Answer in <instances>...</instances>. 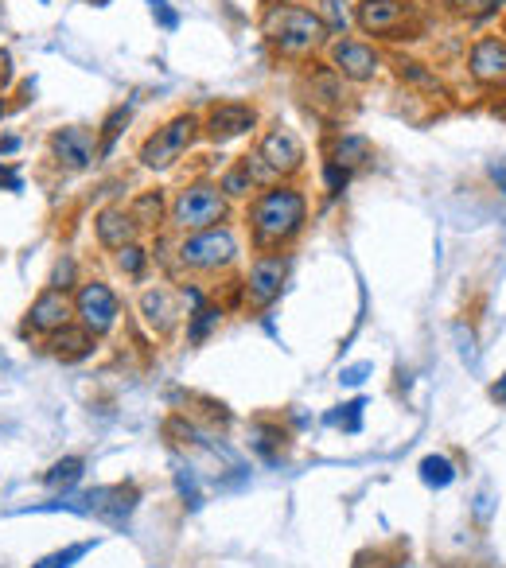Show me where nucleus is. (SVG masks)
<instances>
[{"label": "nucleus", "mask_w": 506, "mask_h": 568, "mask_svg": "<svg viewBox=\"0 0 506 568\" xmlns=\"http://www.w3.org/2000/svg\"><path fill=\"white\" fill-rule=\"evenodd\" d=\"M4 113H8V106H4V98H0V117H4Z\"/></svg>", "instance_id": "obj_42"}, {"label": "nucleus", "mask_w": 506, "mask_h": 568, "mask_svg": "<svg viewBox=\"0 0 506 568\" xmlns=\"http://www.w3.org/2000/svg\"><path fill=\"white\" fill-rule=\"evenodd\" d=\"M246 226L257 253H285L308 226V195L296 183H269L250 199Z\"/></svg>", "instance_id": "obj_1"}, {"label": "nucleus", "mask_w": 506, "mask_h": 568, "mask_svg": "<svg viewBox=\"0 0 506 568\" xmlns=\"http://www.w3.org/2000/svg\"><path fill=\"white\" fill-rule=\"evenodd\" d=\"M94 238H98V246L113 249V253L137 242V222H133L129 207H102L94 214Z\"/></svg>", "instance_id": "obj_16"}, {"label": "nucleus", "mask_w": 506, "mask_h": 568, "mask_svg": "<svg viewBox=\"0 0 506 568\" xmlns=\"http://www.w3.org/2000/svg\"><path fill=\"white\" fill-rule=\"evenodd\" d=\"M316 16L324 20V28L331 32V36H347V28H351V16H347L343 0H320Z\"/></svg>", "instance_id": "obj_29"}, {"label": "nucleus", "mask_w": 506, "mask_h": 568, "mask_svg": "<svg viewBox=\"0 0 506 568\" xmlns=\"http://www.w3.org/2000/svg\"><path fill=\"white\" fill-rule=\"evenodd\" d=\"M421 479H425V487L444 491V487L456 479V463L448 460V456H425V460H421Z\"/></svg>", "instance_id": "obj_26"}, {"label": "nucleus", "mask_w": 506, "mask_h": 568, "mask_svg": "<svg viewBox=\"0 0 506 568\" xmlns=\"http://www.w3.org/2000/svg\"><path fill=\"white\" fill-rule=\"evenodd\" d=\"M113 261H117V269H121L125 277H133V281H137V277L145 273L148 253H145L141 246H137V242H129L125 249H117V257H113Z\"/></svg>", "instance_id": "obj_30"}, {"label": "nucleus", "mask_w": 506, "mask_h": 568, "mask_svg": "<svg viewBox=\"0 0 506 568\" xmlns=\"http://www.w3.org/2000/svg\"><path fill=\"white\" fill-rule=\"evenodd\" d=\"M218 191H222L226 199H250L253 191H257V179H253L246 156H242V160H238L230 172H222V179H218Z\"/></svg>", "instance_id": "obj_23"}, {"label": "nucleus", "mask_w": 506, "mask_h": 568, "mask_svg": "<svg viewBox=\"0 0 506 568\" xmlns=\"http://www.w3.org/2000/svg\"><path fill=\"white\" fill-rule=\"evenodd\" d=\"M503 36H506V20H503Z\"/></svg>", "instance_id": "obj_44"}, {"label": "nucleus", "mask_w": 506, "mask_h": 568, "mask_svg": "<svg viewBox=\"0 0 506 568\" xmlns=\"http://www.w3.org/2000/svg\"><path fill=\"white\" fill-rule=\"evenodd\" d=\"M491 179H495V187L506 195V164H495V168H491Z\"/></svg>", "instance_id": "obj_39"}, {"label": "nucleus", "mask_w": 506, "mask_h": 568, "mask_svg": "<svg viewBox=\"0 0 506 568\" xmlns=\"http://www.w3.org/2000/svg\"><path fill=\"white\" fill-rule=\"evenodd\" d=\"M444 4L464 20H487L499 12V0H444Z\"/></svg>", "instance_id": "obj_31"}, {"label": "nucleus", "mask_w": 506, "mask_h": 568, "mask_svg": "<svg viewBox=\"0 0 506 568\" xmlns=\"http://www.w3.org/2000/svg\"><path fill=\"white\" fill-rule=\"evenodd\" d=\"M355 24L374 39H413V8L405 0H359Z\"/></svg>", "instance_id": "obj_6"}, {"label": "nucleus", "mask_w": 506, "mask_h": 568, "mask_svg": "<svg viewBox=\"0 0 506 568\" xmlns=\"http://www.w3.org/2000/svg\"><path fill=\"white\" fill-rule=\"evenodd\" d=\"M129 117H133V109H129V106L109 109L106 121H102V133H98V156H106V152H113V144H117V137L125 133Z\"/></svg>", "instance_id": "obj_25"}, {"label": "nucleus", "mask_w": 506, "mask_h": 568, "mask_svg": "<svg viewBox=\"0 0 506 568\" xmlns=\"http://www.w3.org/2000/svg\"><path fill=\"white\" fill-rule=\"evenodd\" d=\"M82 467L86 463L78 460V456H67V460H59L47 475H43V483L51 487V491H59V487H74L78 479H82Z\"/></svg>", "instance_id": "obj_28"}, {"label": "nucleus", "mask_w": 506, "mask_h": 568, "mask_svg": "<svg viewBox=\"0 0 506 568\" xmlns=\"http://www.w3.org/2000/svg\"><path fill=\"white\" fill-rule=\"evenodd\" d=\"M370 370H374L370 362H362V366H351V370H343V382H347V386H359V382L366 378V374H370Z\"/></svg>", "instance_id": "obj_37"}, {"label": "nucleus", "mask_w": 506, "mask_h": 568, "mask_svg": "<svg viewBox=\"0 0 506 568\" xmlns=\"http://www.w3.org/2000/svg\"><path fill=\"white\" fill-rule=\"evenodd\" d=\"M253 129H257V109L250 102H218L203 117V137L215 144L238 141Z\"/></svg>", "instance_id": "obj_12"}, {"label": "nucleus", "mask_w": 506, "mask_h": 568, "mask_svg": "<svg viewBox=\"0 0 506 568\" xmlns=\"http://www.w3.org/2000/svg\"><path fill=\"white\" fill-rule=\"evenodd\" d=\"M180 292L176 288H168V284H156V288H145L141 292V316L145 323L156 331V335H172L176 331V323H180Z\"/></svg>", "instance_id": "obj_15"}, {"label": "nucleus", "mask_w": 506, "mask_h": 568, "mask_svg": "<svg viewBox=\"0 0 506 568\" xmlns=\"http://www.w3.org/2000/svg\"><path fill=\"white\" fill-rule=\"evenodd\" d=\"M94 343H98V335L86 331L78 320H71L67 327L47 335V355L59 358V362H82V358L94 355Z\"/></svg>", "instance_id": "obj_17"}, {"label": "nucleus", "mask_w": 506, "mask_h": 568, "mask_svg": "<svg viewBox=\"0 0 506 568\" xmlns=\"http://www.w3.org/2000/svg\"><path fill=\"white\" fill-rule=\"evenodd\" d=\"M351 183V172H343L339 164H331V160H324V187L331 191V195H339L343 187Z\"/></svg>", "instance_id": "obj_35"}, {"label": "nucleus", "mask_w": 506, "mask_h": 568, "mask_svg": "<svg viewBox=\"0 0 506 568\" xmlns=\"http://www.w3.org/2000/svg\"><path fill=\"white\" fill-rule=\"evenodd\" d=\"M491 397H495L499 405H506V374H503V382H495V386H491Z\"/></svg>", "instance_id": "obj_40"}, {"label": "nucleus", "mask_w": 506, "mask_h": 568, "mask_svg": "<svg viewBox=\"0 0 506 568\" xmlns=\"http://www.w3.org/2000/svg\"><path fill=\"white\" fill-rule=\"evenodd\" d=\"M51 148V160L67 172H86L94 160H98V133L82 129V125H67V129H55L47 137Z\"/></svg>", "instance_id": "obj_11"}, {"label": "nucleus", "mask_w": 506, "mask_h": 568, "mask_svg": "<svg viewBox=\"0 0 506 568\" xmlns=\"http://www.w3.org/2000/svg\"><path fill=\"white\" fill-rule=\"evenodd\" d=\"M265 43L281 55V59H312L320 47H324L331 32L324 28V20L316 16V8H300V4H273L265 12Z\"/></svg>", "instance_id": "obj_2"}, {"label": "nucleus", "mask_w": 506, "mask_h": 568, "mask_svg": "<svg viewBox=\"0 0 506 568\" xmlns=\"http://www.w3.org/2000/svg\"><path fill=\"white\" fill-rule=\"evenodd\" d=\"M285 277H289V253H257L246 273V304L253 312L269 308L273 300H281V288H285Z\"/></svg>", "instance_id": "obj_9"}, {"label": "nucleus", "mask_w": 506, "mask_h": 568, "mask_svg": "<svg viewBox=\"0 0 506 568\" xmlns=\"http://www.w3.org/2000/svg\"><path fill=\"white\" fill-rule=\"evenodd\" d=\"M71 304H74V320L82 323L86 331H94V335L113 331V323L121 316V300H117V292L106 281H82L74 288Z\"/></svg>", "instance_id": "obj_7"}, {"label": "nucleus", "mask_w": 506, "mask_h": 568, "mask_svg": "<svg viewBox=\"0 0 506 568\" xmlns=\"http://www.w3.org/2000/svg\"><path fill=\"white\" fill-rule=\"evenodd\" d=\"M343 413H335V417H327L331 425H343L347 432H359L362 425V401H351V405H339Z\"/></svg>", "instance_id": "obj_34"}, {"label": "nucleus", "mask_w": 506, "mask_h": 568, "mask_svg": "<svg viewBox=\"0 0 506 568\" xmlns=\"http://www.w3.org/2000/svg\"><path fill=\"white\" fill-rule=\"evenodd\" d=\"M133 506H137V487H98L86 495V510L113 526H121L133 514Z\"/></svg>", "instance_id": "obj_19"}, {"label": "nucleus", "mask_w": 506, "mask_h": 568, "mask_svg": "<svg viewBox=\"0 0 506 568\" xmlns=\"http://www.w3.org/2000/svg\"><path fill=\"white\" fill-rule=\"evenodd\" d=\"M176 261H180L187 273H222L238 261V238L234 230L222 222V226H207V230H195V234H183V242L176 246Z\"/></svg>", "instance_id": "obj_3"}, {"label": "nucleus", "mask_w": 506, "mask_h": 568, "mask_svg": "<svg viewBox=\"0 0 506 568\" xmlns=\"http://www.w3.org/2000/svg\"><path fill=\"white\" fill-rule=\"evenodd\" d=\"M164 211H168V203H164V191H160V187L141 191V195L129 203V214H133L137 230H156V226L164 222Z\"/></svg>", "instance_id": "obj_21"}, {"label": "nucleus", "mask_w": 506, "mask_h": 568, "mask_svg": "<svg viewBox=\"0 0 506 568\" xmlns=\"http://www.w3.org/2000/svg\"><path fill=\"white\" fill-rule=\"evenodd\" d=\"M199 133H203V117H199V113H176V117L164 121L152 137H145L137 160H141L145 168H152V172H164V168H172L183 152L195 144Z\"/></svg>", "instance_id": "obj_5"}, {"label": "nucleus", "mask_w": 506, "mask_h": 568, "mask_svg": "<svg viewBox=\"0 0 506 568\" xmlns=\"http://www.w3.org/2000/svg\"><path fill=\"white\" fill-rule=\"evenodd\" d=\"M218 320H222V308H215V304H199V308H191L187 339H191V343H203V339L211 335V327H218Z\"/></svg>", "instance_id": "obj_27"}, {"label": "nucleus", "mask_w": 506, "mask_h": 568, "mask_svg": "<svg viewBox=\"0 0 506 568\" xmlns=\"http://www.w3.org/2000/svg\"><path fill=\"white\" fill-rule=\"evenodd\" d=\"M468 71L483 86L506 82V39L503 36H479L468 51Z\"/></svg>", "instance_id": "obj_14"}, {"label": "nucleus", "mask_w": 506, "mask_h": 568, "mask_svg": "<svg viewBox=\"0 0 506 568\" xmlns=\"http://www.w3.org/2000/svg\"><path fill=\"white\" fill-rule=\"evenodd\" d=\"M257 160L273 172L277 179H289L304 168V144L289 125H273L261 141H257Z\"/></svg>", "instance_id": "obj_10"}, {"label": "nucleus", "mask_w": 506, "mask_h": 568, "mask_svg": "<svg viewBox=\"0 0 506 568\" xmlns=\"http://www.w3.org/2000/svg\"><path fill=\"white\" fill-rule=\"evenodd\" d=\"M390 568H409V565H390Z\"/></svg>", "instance_id": "obj_43"}, {"label": "nucleus", "mask_w": 506, "mask_h": 568, "mask_svg": "<svg viewBox=\"0 0 506 568\" xmlns=\"http://www.w3.org/2000/svg\"><path fill=\"white\" fill-rule=\"evenodd\" d=\"M39 4H47V0H39Z\"/></svg>", "instance_id": "obj_45"}, {"label": "nucleus", "mask_w": 506, "mask_h": 568, "mask_svg": "<svg viewBox=\"0 0 506 568\" xmlns=\"http://www.w3.org/2000/svg\"><path fill=\"white\" fill-rule=\"evenodd\" d=\"M250 444L265 456V460H277V456L285 452V432H281V425L257 421V425L250 428Z\"/></svg>", "instance_id": "obj_24"}, {"label": "nucleus", "mask_w": 506, "mask_h": 568, "mask_svg": "<svg viewBox=\"0 0 506 568\" xmlns=\"http://www.w3.org/2000/svg\"><path fill=\"white\" fill-rule=\"evenodd\" d=\"M74 273H78L74 257H63V261L55 265V273H51V284H47V288H55V292H71V288H78V284H74Z\"/></svg>", "instance_id": "obj_33"}, {"label": "nucleus", "mask_w": 506, "mask_h": 568, "mask_svg": "<svg viewBox=\"0 0 506 568\" xmlns=\"http://www.w3.org/2000/svg\"><path fill=\"white\" fill-rule=\"evenodd\" d=\"M74 320V304L67 300V292H55V288H43L36 300H32V308H28V316H24V331H32V335H51V331H59V327H67Z\"/></svg>", "instance_id": "obj_13"}, {"label": "nucleus", "mask_w": 506, "mask_h": 568, "mask_svg": "<svg viewBox=\"0 0 506 568\" xmlns=\"http://www.w3.org/2000/svg\"><path fill=\"white\" fill-rule=\"evenodd\" d=\"M327 160H331V164H339L343 172H355V168H366V164L374 160V148H370V141L359 137V133H343V137H335V141H331Z\"/></svg>", "instance_id": "obj_20"}, {"label": "nucleus", "mask_w": 506, "mask_h": 568, "mask_svg": "<svg viewBox=\"0 0 506 568\" xmlns=\"http://www.w3.org/2000/svg\"><path fill=\"white\" fill-rule=\"evenodd\" d=\"M394 74H398L401 82H409V86H421V90H429V94H440V78H436L421 59L394 55Z\"/></svg>", "instance_id": "obj_22"}, {"label": "nucleus", "mask_w": 506, "mask_h": 568, "mask_svg": "<svg viewBox=\"0 0 506 568\" xmlns=\"http://www.w3.org/2000/svg\"><path fill=\"white\" fill-rule=\"evenodd\" d=\"M16 148H20V137H4V141H0V156H8V152H16Z\"/></svg>", "instance_id": "obj_41"}, {"label": "nucleus", "mask_w": 506, "mask_h": 568, "mask_svg": "<svg viewBox=\"0 0 506 568\" xmlns=\"http://www.w3.org/2000/svg\"><path fill=\"white\" fill-rule=\"evenodd\" d=\"M148 4H152V12H156V20H160L164 28H176V24H180V16H176V12L168 8V0H148Z\"/></svg>", "instance_id": "obj_36"}, {"label": "nucleus", "mask_w": 506, "mask_h": 568, "mask_svg": "<svg viewBox=\"0 0 506 568\" xmlns=\"http://www.w3.org/2000/svg\"><path fill=\"white\" fill-rule=\"evenodd\" d=\"M304 94H308V106L327 109V113L347 106V86L331 67H312L304 74Z\"/></svg>", "instance_id": "obj_18"}, {"label": "nucleus", "mask_w": 506, "mask_h": 568, "mask_svg": "<svg viewBox=\"0 0 506 568\" xmlns=\"http://www.w3.org/2000/svg\"><path fill=\"white\" fill-rule=\"evenodd\" d=\"M230 218V199L218 191V183H187L180 195L172 199V226L183 234L207 230V226H222Z\"/></svg>", "instance_id": "obj_4"}, {"label": "nucleus", "mask_w": 506, "mask_h": 568, "mask_svg": "<svg viewBox=\"0 0 506 568\" xmlns=\"http://www.w3.org/2000/svg\"><path fill=\"white\" fill-rule=\"evenodd\" d=\"M12 74H16V67H12V55H8L4 47H0V90H4L8 82H12Z\"/></svg>", "instance_id": "obj_38"}, {"label": "nucleus", "mask_w": 506, "mask_h": 568, "mask_svg": "<svg viewBox=\"0 0 506 568\" xmlns=\"http://www.w3.org/2000/svg\"><path fill=\"white\" fill-rule=\"evenodd\" d=\"M327 67L343 82H374L378 71H382V51L374 43L339 36L331 39V47H327Z\"/></svg>", "instance_id": "obj_8"}, {"label": "nucleus", "mask_w": 506, "mask_h": 568, "mask_svg": "<svg viewBox=\"0 0 506 568\" xmlns=\"http://www.w3.org/2000/svg\"><path fill=\"white\" fill-rule=\"evenodd\" d=\"M94 545L90 541H78V545H67V549H59V553H51V557H43L36 568H71L74 561H82L86 553H90Z\"/></svg>", "instance_id": "obj_32"}]
</instances>
